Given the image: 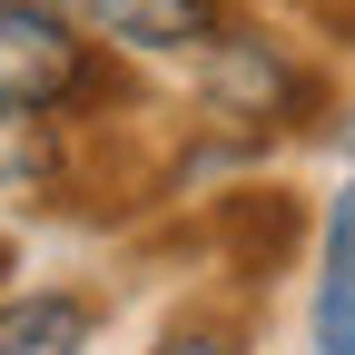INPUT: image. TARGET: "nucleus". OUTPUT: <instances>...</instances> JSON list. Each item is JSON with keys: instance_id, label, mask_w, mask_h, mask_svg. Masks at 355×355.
Listing matches in <instances>:
<instances>
[{"instance_id": "nucleus-3", "label": "nucleus", "mask_w": 355, "mask_h": 355, "mask_svg": "<svg viewBox=\"0 0 355 355\" xmlns=\"http://www.w3.org/2000/svg\"><path fill=\"white\" fill-rule=\"evenodd\" d=\"M69 20L89 40H119V50L188 60V50H207V40L237 20V0H69Z\"/></svg>"}, {"instance_id": "nucleus-1", "label": "nucleus", "mask_w": 355, "mask_h": 355, "mask_svg": "<svg viewBox=\"0 0 355 355\" xmlns=\"http://www.w3.org/2000/svg\"><path fill=\"white\" fill-rule=\"evenodd\" d=\"M109 60L69 10L50 0H0V109L10 119H60V109H99L109 99Z\"/></svg>"}, {"instance_id": "nucleus-6", "label": "nucleus", "mask_w": 355, "mask_h": 355, "mask_svg": "<svg viewBox=\"0 0 355 355\" xmlns=\"http://www.w3.org/2000/svg\"><path fill=\"white\" fill-rule=\"evenodd\" d=\"M227 227H237V247H247V257H266V266H277V257H286V237H296V198H286V188L237 198V207H227Z\"/></svg>"}, {"instance_id": "nucleus-5", "label": "nucleus", "mask_w": 355, "mask_h": 355, "mask_svg": "<svg viewBox=\"0 0 355 355\" xmlns=\"http://www.w3.org/2000/svg\"><path fill=\"white\" fill-rule=\"evenodd\" d=\"M316 355H355V178L326 217V286H316Z\"/></svg>"}, {"instance_id": "nucleus-9", "label": "nucleus", "mask_w": 355, "mask_h": 355, "mask_svg": "<svg viewBox=\"0 0 355 355\" xmlns=\"http://www.w3.org/2000/svg\"><path fill=\"white\" fill-rule=\"evenodd\" d=\"M0 277H10V247H0Z\"/></svg>"}, {"instance_id": "nucleus-8", "label": "nucleus", "mask_w": 355, "mask_h": 355, "mask_svg": "<svg viewBox=\"0 0 355 355\" xmlns=\"http://www.w3.org/2000/svg\"><path fill=\"white\" fill-rule=\"evenodd\" d=\"M148 355H237V345H227V336H207V326H178V336H158Z\"/></svg>"}, {"instance_id": "nucleus-4", "label": "nucleus", "mask_w": 355, "mask_h": 355, "mask_svg": "<svg viewBox=\"0 0 355 355\" xmlns=\"http://www.w3.org/2000/svg\"><path fill=\"white\" fill-rule=\"evenodd\" d=\"M89 336H99V306L69 286H30L0 306V355H89Z\"/></svg>"}, {"instance_id": "nucleus-2", "label": "nucleus", "mask_w": 355, "mask_h": 355, "mask_svg": "<svg viewBox=\"0 0 355 355\" xmlns=\"http://www.w3.org/2000/svg\"><path fill=\"white\" fill-rule=\"evenodd\" d=\"M207 69V109L217 119H257V128H316V109H326V79L306 69L286 40H266V30H247V20H227L198 50Z\"/></svg>"}, {"instance_id": "nucleus-7", "label": "nucleus", "mask_w": 355, "mask_h": 355, "mask_svg": "<svg viewBox=\"0 0 355 355\" xmlns=\"http://www.w3.org/2000/svg\"><path fill=\"white\" fill-rule=\"evenodd\" d=\"M50 168H60L50 119H10V109H0V188H40Z\"/></svg>"}]
</instances>
